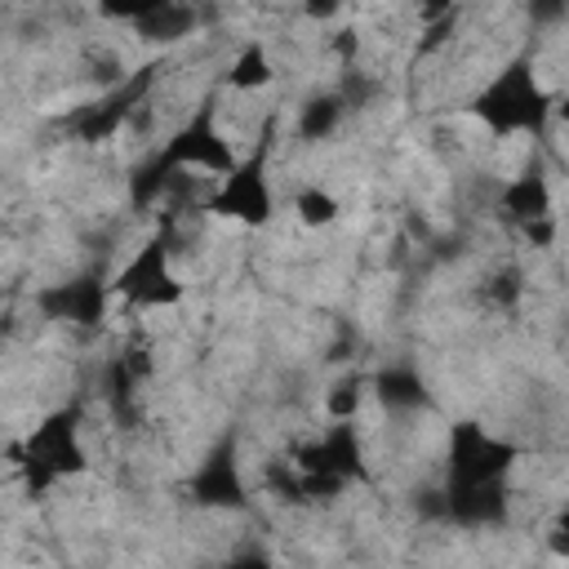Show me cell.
<instances>
[{"label": "cell", "mask_w": 569, "mask_h": 569, "mask_svg": "<svg viewBox=\"0 0 569 569\" xmlns=\"http://www.w3.org/2000/svg\"><path fill=\"white\" fill-rule=\"evenodd\" d=\"M547 111H551V98L542 93L529 58L498 71L485 84V93L471 102V116H480L493 133H542Z\"/></svg>", "instance_id": "1"}, {"label": "cell", "mask_w": 569, "mask_h": 569, "mask_svg": "<svg viewBox=\"0 0 569 569\" xmlns=\"http://www.w3.org/2000/svg\"><path fill=\"white\" fill-rule=\"evenodd\" d=\"M267 151H271V129L258 138L249 160H236L227 173H218L222 182L209 196H200V209L213 218H227V222H244V227L271 222L276 200H271V182H267Z\"/></svg>", "instance_id": "2"}, {"label": "cell", "mask_w": 569, "mask_h": 569, "mask_svg": "<svg viewBox=\"0 0 569 569\" xmlns=\"http://www.w3.org/2000/svg\"><path fill=\"white\" fill-rule=\"evenodd\" d=\"M84 445H80V413L76 409H58L49 413L22 445V471L31 485H53L62 476L84 471Z\"/></svg>", "instance_id": "3"}, {"label": "cell", "mask_w": 569, "mask_h": 569, "mask_svg": "<svg viewBox=\"0 0 569 569\" xmlns=\"http://www.w3.org/2000/svg\"><path fill=\"white\" fill-rule=\"evenodd\" d=\"M111 293L124 298L129 307H142V311H156V307H178L182 302V280L173 276V249H169V236H151L124 267L120 276L111 280Z\"/></svg>", "instance_id": "4"}, {"label": "cell", "mask_w": 569, "mask_h": 569, "mask_svg": "<svg viewBox=\"0 0 569 569\" xmlns=\"http://www.w3.org/2000/svg\"><path fill=\"white\" fill-rule=\"evenodd\" d=\"M44 307L49 320H62V325H80V329H93L102 316H107V302H111V284H102L98 276H80V280H67V284H53L36 298Z\"/></svg>", "instance_id": "5"}, {"label": "cell", "mask_w": 569, "mask_h": 569, "mask_svg": "<svg viewBox=\"0 0 569 569\" xmlns=\"http://www.w3.org/2000/svg\"><path fill=\"white\" fill-rule=\"evenodd\" d=\"M191 493L200 502H213V507H244V485H240V467H236L231 449H218L200 462Z\"/></svg>", "instance_id": "6"}, {"label": "cell", "mask_w": 569, "mask_h": 569, "mask_svg": "<svg viewBox=\"0 0 569 569\" xmlns=\"http://www.w3.org/2000/svg\"><path fill=\"white\" fill-rule=\"evenodd\" d=\"M142 40H151V44H173V40H187L196 27H200V13H196V4L191 0H156L142 18H133L129 22Z\"/></svg>", "instance_id": "7"}, {"label": "cell", "mask_w": 569, "mask_h": 569, "mask_svg": "<svg viewBox=\"0 0 569 569\" xmlns=\"http://www.w3.org/2000/svg\"><path fill=\"white\" fill-rule=\"evenodd\" d=\"M498 204L511 222H529V218H542L551 213V182L542 178V169H525L520 178H511L502 191H498Z\"/></svg>", "instance_id": "8"}, {"label": "cell", "mask_w": 569, "mask_h": 569, "mask_svg": "<svg viewBox=\"0 0 569 569\" xmlns=\"http://www.w3.org/2000/svg\"><path fill=\"white\" fill-rule=\"evenodd\" d=\"M267 84H276V62L267 53V44L249 40L236 49V58L227 62V89L236 93H262Z\"/></svg>", "instance_id": "9"}, {"label": "cell", "mask_w": 569, "mask_h": 569, "mask_svg": "<svg viewBox=\"0 0 569 569\" xmlns=\"http://www.w3.org/2000/svg\"><path fill=\"white\" fill-rule=\"evenodd\" d=\"M342 111H347V98L342 93H316L298 107V138L302 142H325L333 138V129L342 124Z\"/></svg>", "instance_id": "10"}, {"label": "cell", "mask_w": 569, "mask_h": 569, "mask_svg": "<svg viewBox=\"0 0 569 569\" xmlns=\"http://www.w3.org/2000/svg\"><path fill=\"white\" fill-rule=\"evenodd\" d=\"M369 387H373V396H378L391 413H409V409H422V405H427V387H422V378H418L413 369H387V373H378Z\"/></svg>", "instance_id": "11"}, {"label": "cell", "mask_w": 569, "mask_h": 569, "mask_svg": "<svg viewBox=\"0 0 569 569\" xmlns=\"http://www.w3.org/2000/svg\"><path fill=\"white\" fill-rule=\"evenodd\" d=\"M293 218L302 227H311V231H325V227H333L342 218V200L329 187H302L293 196Z\"/></svg>", "instance_id": "12"}, {"label": "cell", "mask_w": 569, "mask_h": 569, "mask_svg": "<svg viewBox=\"0 0 569 569\" xmlns=\"http://www.w3.org/2000/svg\"><path fill=\"white\" fill-rule=\"evenodd\" d=\"M365 396H369V378H365V373H347V378L333 382V391L325 396V409L333 413V422H356Z\"/></svg>", "instance_id": "13"}, {"label": "cell", "mask_w": 569, "mask_h": 569, "mask_svg": "<svg viewBox=\"0 0 569 569\" xmlns=\"http://www.w3.org/2000/svg\"><path fill=\"white\" fill-rule=\"evenodd\" d=\"M520 293H525V284H520V271H511V267H502L489 280V302H498V307H511Z\"/></svg>", "instance_id": "14"}, {"label": "cell", "mask_w": 569, "mask_h": 569, "mask_svg": "<svg viewBox=\"0 0 569 569\" xmlns=\"http://www.w3.org/2000/svg\"><path fill=\"white\" fill-rule=\"evenodd\" d=\"M453 13H458V0H418V22L422 27H436V22L453 18Z\"/></svg>", "instance_id": "15"}, {"label": "cell", "mask_w": 569, "mask_h": 569, "mask_svg": "<svg viewBox=\"0 0 569 569\" xmlns=\"http://www.w3.org/2000/svg\"><path fill=\"white\" fill-rule=\"evenodd\" d=\"M529 13H533V22H551L556 27L565 18V0H533Z\"/></svg>", "instance_id": "16"}]
</instances>
